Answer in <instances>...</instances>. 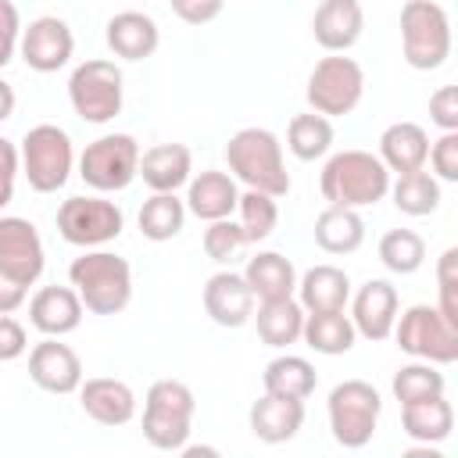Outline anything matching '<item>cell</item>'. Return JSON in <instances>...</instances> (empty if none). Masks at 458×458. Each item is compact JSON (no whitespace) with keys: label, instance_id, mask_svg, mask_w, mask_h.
I'll return each instance as SVG.
<instances>
[{"label":"cell","instance_id":"cell-1","mask_svg":"<svg viewBox=\"0 0 458 458\" xmlns=\"http://www.w3.org/2000/svg\"><path fill=\"white\" fill-rule=\"evenodd\" d=\"M225 165L236 182L247 190H261L268 197H286L290 193V172L283 161V143L272 129L247 125L229 136L225 143Z\"/></svg>","mask_w":458,"mask_h":458},{"label":"cell","instance_id":"cell-2","mask_svg":"<svg viewBox=\"0 0 458 458\" xmlns=\"http://www.w3.org/2000/svg\"><path fill=\"white\" fill-rule=\"evenodd\" d=\"M68 283L75 286L79 301L93 315H118L132 301V268L125 258L104 247L82 250L68 265Z\"/></svg>","mask_w":458,"mask_h":458},{"label":"cell","instance_id":"cell-3","mask_svg":"<svg viewBox=\"0 0 458 458\" xmlns=\"http://www.w3.org/2000/svg\"><path fill=\"white\" fill-rule=\"evenodd\" d=\"M318 190L336 208H372L390 193V172L372 150H340L322 165Z\"/></svg>","mask_w":458,"mask_h":458},{"label":"cell","instance_id":"cell-4","mask_svg":"<svg viewBox=\"0 0 458 458\" xmlns=\"http://www.w3.org/2000/svg\"><path fill=\"white\" fill-rule=\"evenodd\" d=\"M197 397L186 383L179 379H157L147 390L143 404V437L157 451H179L190 440Z\"/></svg>","mask_w":458,"mask_h":458},{"label":"cell","instance_id":"cell-5","mask_svg":"<svg viewBox=\"0 0 458 458\" xmlns=\"http://www.w3.org/2000/svg\"><path fill=\"white\" fill-rule=\"evenodd\" d=\"M379 411H383V397L365 379H344V383H336L329 390V401H326L329 433L347 451H358V447H365L372 440V433L379 426Z\"/></svg>","mask_w":458,"mask_h":458},{"label":"cell","instance_id":"cell-6","mask_svg":"<svg viewBox=\"0 0 458 458\" xmlns=\"http://www.w3.org/2000/svg\"><path fill=\"white\" fill-rule=\"evenodd\" d=\"M401 50L415 72H433L451 57V18L433 0H408L401 7Z\"/></svg>","mask_w":458,"mask_h":458},{"label":"cell","instance_id":"cell-7","mask_svg":"<svg viewBox=\"0 0 458 458\" xmlns=\"http://www.w3.org/2000/svg\"><path fill=\"white\" fill-rule=\"evenodd\" d=\"M68 100H72V111L89 125H104L118 118L125 100L122 68L107 57H89L75 64V72L68 75Z\"/></svg>","mask_w":458,"mask_h":458},{"label":"cell","instance_id":"cell-8","mask_svg":"<svg viewBox=\"0 0 458 458\" xmlns=\"http://www.w3.org/2000/svg\"><path fill=\"white\" fill-rule=\"evenodd\" d=\"M21 175L29 179V186L36 193H57L68 175H72V165H75V147H72V136L61 129V125H32L25 136H21Z\"/></svg>","mask_w":458,"mask_h":458},{"label":"cell","instance_id":"cell-9","mask_svg":"<svg viewBox=\"0 0 458 458\" xmlns=\"http://www.w3.org/2000/svg\"><path fill=\"white\" fill-rule=\"evenodd\" d=\"M390 336H397V347L419 361H433V365L458 361V326L447 322L437 311V304H411L408 311H401Z\"/></svg>","mask_w":458,"mask_h":458},{"label":"cell","instance_id":"cell-10","mask_svg":"<svg viewBox=\"0 0 458 458\" xmlns=\"http://www.w3.org/2000/svg\"><path fill=\"white\" fill-rule=\"evenodd\" d=\"M140 172V143L129 132H107L79 154V179L97 193L125 190Z\"/></svg>","mask_w":458,"mask_h":458},{"label":"cell","instance_id":"cell-11","mask_svg":"<svg viewBox=\"0 0 458 458\" xmlns=\"http://www.w3.org/2000/svg\"><path fill=\"white\" fill-rule=\"evenodd\" d=\"M361 93H365V72L354 57H344V54H329L322 57L311 75H308V104L315 114H326V118H340V114H351L358 104H361Z\"/></svg>","mask_w":458,"mask_h":458},{"label":"cell","instance_id":"cell-12","mask_svg":"<svg viewBox=\"0 0 458 458\" xmlns=\"http://www.w3.org/2000/svg\"><path fill=\"white\" fill-rule=\"evenodd\" d=\"M125 229V215L114 200L104 197H68L57 208V233L61 240H68L72 247H104L111 240H118Z\"/></svg>","mask_w":458,"mask_h":458},{"label":"cell","instance_id":"cell-13","mask_svg":"<svg viewBox=\"0 0 458 458\" xmlns=\"http://www.w3.org/2000/svg\"><path fill=\"white\" fill-rule=\"evenodd\" d=\"M18 54L21 61L39 72V75H50L57 68H64L75 54V36L68 29L64 18L57 14H39L32 18L25 29H21V39H18Z\"/></svg>","mask_w":458,"mask_h":458},{"label":"cell","instance_id":"cell-14","mask_svg":"<svg viewBox=\"0 0 458 458\" xmlns=\"http://www.w3.org/2000/svg\"><path fill=\"white\" fill-rule=\"evenodd\" d=\"M43 265L47 254L36 225L18 215H0V272L21 286H32L43 276Z\"/></svg>","mask_w":458,"mask_h":458},{"label":"cell","instance_id":"cell-15","mask_svg":"<svg viewBox=\"0 0 458 458\" xmlns=\"http://www.w3.org/2000/svg\"><path fill=\"white\" fill-rule=\"evenodd\" d=\"M397 308H401V297L397 290L386 283V279H369L358 286V293L351 297V322H354V333L379 344L394 333V322H397Z\"/></svg>","mask_w":458,"mask_h":458},{"label":"cell","instance_id":"cell-16","mask_svg":"<svg viewBox=\"0 0 458 458\" xmlns=\"http://www.w3.org/2000/svg\"><path fill=\"white\" fill-rule=\"evenodd\" d=\"M29 376L47 394H75L82 383V361L68 344H61V336H47L29 351Z\"/></svg>","mask_w":458,"mask_h":458},{"label":"cell","instance_id":"cell-17","mask_svg":"<svg viewBox=\"0 0 458 458\" xmlns=\"http://www.w3.org/2000/svg\"><path fill=\"white\" fill-rule=\"evenodd\" d=\"M204 311L222 329H240L254 315V293L243 279V272H215L204 283Z\"/></svg>","mask_w":458,"mask_h":458},{"label":"cell","instance_id":"cell-18","mask_svg":"<svg viewBox=\"0 0 458 458\" xmlns=\"http://www.w3.org/2000/svg\"><path fill=\"white\" fill-rule=\"evenodd\" d=\"M365 29V11L358 0H322L311 18L315 43L329 54H347Z\"/></svg>","mask_w":458,"mask_h":458},{"label":"cell","instance_id":"cell-19","mask_svg":"<svg viewBox=\"0 0 458 458\" xmlns=\"http://www.w3.org/2000/svg\"><path fill=\"white\" fill-rule=\"evenodd\" d=\"M79 404L82 411L100 426H125L136 415V394L129 383L111 376H93L79 383Z\"/></svg>","mask_w":458,"mask_h":458},{"label":"cell","instance_id":"cell-20","mask_svg":"<svg viewBox=\"0 0 458 458\" xmlns=\"http://www.w3.org/2000/svg\"><path fill=\"white\" fill-rule=\"evenodd\" d=\"M82 311L86 308H82L75 286H43L29 301V322L43 336H68V333H75L79 322H82Z\"/></svg>","mask_w":458,"mask_h":458},{"label":"cell","instance_id":"cell-21","mask_svg":"<svg viewBox=\"0 0 458 458\" xmlns=\"http://www.w3.org/2000/svg\"><path fill=\"white\" fill-rule=\"evenodd\" d=\"M236 200H240V186L229 172H218V168H204L200 175H190L186 182V211L204 218V222H215V218H229L236 211Z\"/></svg>","mask_w":458,"mask_h":458},{"label":"cell","instance_id":"cell-22","mask_svg":"<svg viewBox=\"0 0 458 458\" xmlns=\"http://www.w3.org/2000/svg\"><path fill=\"white\" fill-rule=\"evenodd\" d=\"M136 175L154 193H175L193 175V154H190L186 143H154L140 154V172Z\"/></svg>","mask_w":458,"mask_h":458},{"label":"cell","instance_id":"cell-23","mask_svg":"<svg viewBox=\"0 0 458 458\" xmlns=\"http://www.w3.org/2000/svg\"><path fill=\"white\" fill-rule=\"evenodd\" d=\"M104 39H107V47H111L114 57H122V61H143V57H150L157 50L161 29L143 11H118V14L107 18Z\"/></svg>","mask_w":458,"mask_h":458},{"label":"cell","instance_id":"cell-24","mask_svg":"<svg viewBox=\"0 0 458 458\" xmlns=\"http://www.w3.org/2000/svg\"><path fill=\"white\" fill-rule=\"evenodd\" d=\"M250 433L261 444H286L301 433L304 426V401L293 397H276V394H261L250 404Z\"/></svg>","mask_w":458,"mask_h":458},{"label":"cell","instance_id":"cell-25","mask_svg":"<svg viewBox=\"0 0 458 458\" xmlns=\"http://www.w3.org/2000/svg\"><path fill=\"white\" fill-rule=\"evenodd\" d=\"M429 157V136L422 125L415 122H394L383 129L379 136V161L386 165V172H415L426 168Z\"/></svg>","mask_w":458,"mask_h":458},{"label":"cell","instance_id":"cell-26","mask_svg":"<svg viewBox=\"0 0 458 458\" xmlns=\"http://www.w3.org/2000/svg\"><path fill=\"white\" fill-rule=\"evenodd\" d=\"M293 293L304 311H344L351 301V279L336 265H315L297 279Z\"/></svg>","mask_w":458,"mask_h":458},{"label":"cell","instance_id":"cell-27","mask_svg":"<svg viewBox=\"0 0 458 458\" xmlns=\"http://www.w3.org/2000/svg\"><path fill=\"white\" fill-rule=\"evenodd\" d=\"M401 426L411 444H444L454 429V408L444 394L401 404Z\"/></svg>","mask_w":458,"mask_h":458},{"label":"cell","instance_id":"cell-28","mask_svg":"<svg viewBox=\"0 0 458 458\" xmlns=\"http://www.w3.org/2000/svg\"><path fill=\"white\" fill-rule=\"evenodd\" d=\"M304 315H308V311L301 308L297 297H276V301H261V304H258V315H250V318H254V326H258V340H261L265 347L283 351V347H290V344L301 340Z\"/></svg>","mask_w":458,"mask_h":458},{"label":"cell","instance_id":"cell-29","mask_svg":"<svg viewBox=\"0 0 458 458\" xmlns=\"http://www.w3.org/2000/svg\"><path fill=\"white\" fill-rule=\"evenodd\" d=\"M243 279L254 293V301H276V297H293L297 290V268L290 258H283L279 250H258L247 268Z\"/></svg>","mask_w":458,"mask_h":458},{"label":"cell","instance_id":"cell-30","mask_svg":"<svg viewBox=\"0 0 458 458\" xmlns=\"http://www.w3.org/2000/svg\"><path fill=\"white\" fill-rule=\"evenodd\" d=\"M261 383H265V394H276V397H293V401H308L318 386V372L308 358L301 354H279L265 365L261 372Z\"/></svg>","mask_w":458,"mask_h":458},{"label":"cell","instance_id":"cell-31","mask_svg":"<svg viewBox=\"0 0 458 458\" xmlns=\"http://www.w3.org/2000/svg\"><path fill=\"white\" fill-rule=\"evenodd\" d=\"M315 243L326 254H354L365 243V222L354 208H336L329 204L315 218Z\"/></svg>","mask_w":458,"mask_h":458},{"label":"cell","instance_id":"cell-32","mask_svg":"<svg viewBox=\"0 0 458 458\" xmlns=\"http://www.w3.org/2000/svg\"><path fill=\"white\" fill-rule=\"evenodd\" d=\"M301 340L315 351V354H347L358 340L354 333V322L351 315L344 311H308L304 315V329H301Z\"/></svg>","mask_w":458,"mask_h":458},{"label":"cell","instance_id":"cell-33","mask_svg":"<svg viewBox=\"0 0 458 458\" xmlns=\"http://www.w3.org/2000/svg\"><path fill=\"white\" fill-rule=\"evenodd\" d=\"M390 197H394V208L401 215L422 218V215H433L440 208V182L426 168L401 172L397 182H390Z\"/></svg>","mask_w":458,"mask_h":458},{"label":"cell","instance_id":"cell-34","mask_svg":"<svg viewBox=\"0 0 458 458\" xmlns=\"http://www.w3.org/2000/svg\"><path fill=\"white\" fill-rule=\"evenodd\" d=\"M286 147L297 161H318L329 154L333 147V125L326 114H315V111H304V114H293L290 125H286Z\"/></svg>","mask_w":458,"mask_h":458},{"label":"cell","instance_id":"cell-35","mask_svg":"<svg viewBox=\"0 0 458 458\" xmlns=\"http://www.w3.org/2000/svg\"><path fill=\"white\" fill-rule=\"evenodd\" d=\"M182 222H186V204L175 193H154L140 208V233L150 243L175 240L182 233Z\"/></svg>","mask_w":458,"mask_h":458},{"label":"cell","instance_id":"cell-36","mask_svg":"<svg viewBox=\"0 0 458 458\" xmlns=\"http://www.w3.org/2000/svg\"><path fill=\"white\" fill-rule=\"evenodd\" d=\"M379 261L394 276H411L426 261V240L415 229H390L379 240Z\"/></svg>","mask_w":458,"mask_h":458},{"label":"cell","instance_id":"cell-37","mask_svg":"<svg viewBox=\"0 0 458 458\" xmlns=\"http://www.w3.org/2000/svg\"><path fill=\"white\" fill-rule=\"evenodd\" d=\"M444 372H440V365H433V361H408V365H401L397 372H394V383H390V390H394V397L401 401V404H411V401H422V397H437V394H444Z\"/></svg>","mask_w":458,"mask_h":458},{"label":"cell","instance_id":"cell-38","mask_svg":"<svg viewBox=\"0 0 458 458\" xmlns=\"http://www.w3.org/2000/svg\"><path fill=\"white\" fill-rule=\"evenodd\" d=\"M236 211H240V229L247 236V243H261L272 236L276 222H279V204L276 197L261 193V190H243L240 200H236Z\"/></svg>","mask_w":458,"mask_h":458},{"label":"cell","instance_id":"cell-39","mask_svg":"<svg viewBox=\"0 0 458 458\" xmlns=\"http://www.w3.org/2000/svg\"><path fill=\"white\" fill-rule=\"evenodd\" d=\"M243 247H247V236H243L240 222H233V218L208 222V229H204V254L215 265H229Z\"/></svg>","mask_w":458,"mask_h":458},{"label":"cell","instance_id":"cell-40","mask_svg":"<svg viewBox=\"0 0 458 458\" xmlns=\"http://www.w3.org/2000/svg\"><path fill=\"white\" fill-rule=\"evenodd\" d=\"M437 286H440V301L437 311L458 326V247H447L437 261Z\"/></svg>","mask_w":458,"mask_h":458},{"label":"cell","instance_id":"cell-41","mask_svg":"<svg viewBox=\"0 0 458 458\" xmlns=\"http://www.w3.org/2000/svg\"><path fill=\"white\" fill-rule=\"evenodd\" d=\"M433 179L437 182H458V132H440V140L429 143Z\"/></svg>","mask_w":458,"mask_h":458},{"label":"cell","instance_id":"cell-42","mask_svg":"<svg viewBox=\"0 0 458 458\" xmlns=\"http://www.w3.org/2000/svg\"><path fill=\"white\" fill-rule=\"evenodd\" d=\"M18 39H21V14L11 0H0V68H7L11 57L18 54Z\"/></svg>","mask_w":458,"mask_h":458},{"label":"cell","instance_id":"cell-43","mask_svg":"<svg viewBox=\"0 0 458 458\" xmlns=\"http://www.w3.org/2000/svg\"><path fill=\"white\" fill-rule=\"evenodd\" d=\"M429 122L444 132H458V86H440L429 97Z\"/></svg>","mask_w":458,"mask_h":458},{"label":"cell","instance_id":"cell-44","mask_svg":"<svg viewBox=\"0 0 458 458\" xmlns=\"http://www.w3.org/2000/svg\"><path fill=\"white\" fill-rule=\"evenodd\" d=\"M21 172V154L11 140L0 136V211L14 200V179Z\"/></svg>","mask_w":458,"mask_h":458},{"label":"cell","instance_id":"cell-45","mask_svg":"<svg viewBox=\"0 0 458 458\" xmlns=\"http://www.w3.org/2000/svg\"><path fill=\"white\" fill-rule=\"evenodd\" d=\"M168 4H172V14L186 25H208L225 7V0H168Z\"/></svg>","mask_w":458,"mask_h":458},{"label":"cell","instance_id":"cell-46","mask_svg":"<svg viewBox=\"0 0 458 458\" xmlns=\"http://www.w3.org/2000/svg\"><path fill=\"white\" fill-rule=\"evenodd\" d=\"M29 351V333L18 318L0 315V361H14Z\"/></svg>","mask_w":458,"mask_h":458},{"label":"cell","instance_id":"cell-47","mask_svg":"<svg viewBox=\"0 0 458 458\" xmlns=\"http://www.w3.org/2000/svg\"><path fill=\"white\" fill-rule=\"evenodd\" d=\"M25 290H29V286H21L18 279H11V276L0 272V315L18 311V308L25 304Z\"/></svg>","mask_w":458,"mask_h":458},{"label":"cell","instance_id":"cell-48","mask_svg":"<svg viewBox=\"0 0 458 458\" xmlns=\"http://www.w3.org/2000/svg\"><path fill=\"white\" fill-rule=\"evenodd\" d=\"M14 114V86L0 79V122H7Z\"/></svg>","mask_w":458,"mask_h":458}]
</instances>
